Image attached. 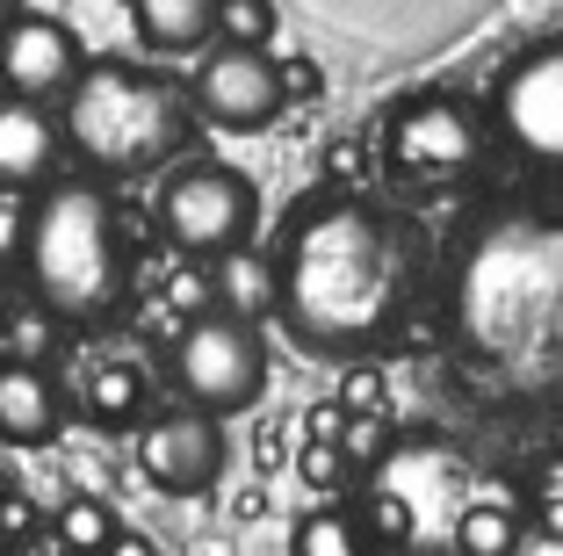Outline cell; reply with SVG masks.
<instances>
[{
  "label": "cell",
  "mask_w": 563,
  "mask_h": 556,
  "mask_svg": "<svg viewBox=\"0 0 563 556\" xmlns=\"http://www.w3.org/2000/svg\"><path fill=\"white\" fill-rule=\"evenodd\" d=\"M282 304L311 355H362L390 340L412 304V231L376 203H311L282 246Z\"/></svg>",
  "instance_id": "1"
},
{
  "label": "cell",
  "mask_w": 563,
  "mask_h": 556,
  "mask_svg": "<svg viewBox=\"0 0 563 556\" xmlns=\"http://www.w3.org/2000/svg\"><path fill=\"white\" fill-rule=\"evenodd\" d=\"M448 326L484 377L542 383L563 361V225L534 210H506L477 225L448 282Z\"/></svg>",
  "instance_id": "2"
},
{
  "label": "cell",
  "mask_w": 563,
  "mask_h": 556,
  "mask_svg": "<svg viewBox=\"0 0 563 556\" xmlns=\"http://www.w3.org/2000/svg\"><path fill=\"white\" fill-rule=\"evenodd\" d=\"M22 253H30L36 304L66 326H101L131 296V231L95 181H58L30 210Z\"/></svg>",
  "instance_id": "3"
},
{
  "label": "cell",
  "mask_w": 563,
  "mask_h": 556,
  "mask_svg": "<svg viewBox=\"0 0 563 556\" xmlns=\"http://www.w3.org/2000/svg\"><path fill=\"white\" fill-rule=\"evenodd\" d=\"M188 109L196 101L174 80H159V73L87 66L66 95V138L101 174H152L188 138Z\"/></svg>",
  "instance_id": "4"
},
{
  "label": "cell",
  "mask_w": 563,
  "mask_h": 556,
  "mask_svg": "<svg viewBox=\"0 0 563 556\" xmlns=\"http://www.w3.org/2000/svg\"><path fill=\"white\" fill-rule=\"evenodd\" d=\"M174 377H181L188 405L202 412H246L253 397L267 391V340L253 318H232V312H202L196 326L174 340Z\"/></svg>",
  "instance_id": "5"
},
{
  "label": "cell",
  "mask_w": 563,
  "mask_h": 556,
  "mask_svg": "<svg viewBox=\"0 0 563 556\" xmlns=\"http://www.w3.org/2000/svg\"><path fill=\"white\" fill-rule=\"evenodd\" d=\"M383 160L412 188H448V181H463L484 160V123L455 95H419L383 123Z\"/></svg>",
  "instance_id": "6"
},
{
  "label": "cell",
  "mask_w": 563,
  "mask_h": 556,
  "mask_svg": "<svg viewBox=\"0 0 563 556\" xmlns=\"http://www.w3.org/2000/svg\"><path fill=\"white\" fill-rule=\"evenodd\" d=\"M253 217H261V196L239 166H188L181 181L159 188V231L196 261H217L232 246L253 239Z\"/></svg>",
  "instance_id": "7"
},
{
  "label": "cell",
  "mask_w": 563,
  "mask_h": 556,
  "mask_svg": "<svg viewBox=\"0 0 563 556\" xmlns=\"http://www.w3.org/2000/svg\"><path fill=\"white\" fill-rule=\"evenodd\" d=\"M188 101L217 131H267L289 95H282V66L267 58V44H217L196 66Z\"/></svg>",
  "instance_id": "8"
},
{
  "label": "cell",
  "mask_w": 563,
  "mask_h": 556,
  "mask_svg": "<svg viewBox=\"0 0 563 556\" xmlns=\"http://www.w3.org/2000/svg\"><path fill=\"white\" fill-rule=\"evenodd\" d=\"M137 470H145V484L166 491V499L210 491L217 477H224V426H217V412L181 405V412L145 419V434H137Z\"/></svg>",
  "instance_id": "9"
},
{
  "label": "cell",
  "mask_w": 563,
  "mask_h": 556,
  "mask_svg": "<svg viewBox=\"0 0 563 556\" xmlns=\"http://www.w3.org/2000/svg\"><path fill=\"white\" fill-rule=\"evenodd\" d=\"M498 131L514 138L528 160L563 166V36L556 44H534L498 80Z\"/></svg>",
  "instance_id": "10"
},
{
  "label": "cell",
  "mask_w": 563,
  "mask_h": 556,
  "mask_svg": "<svg viewBox=\"0 0 563 556\" xmlns=\"http://www.w3.org/2000/svg\"><path fill=\"white\" fill-rule=\"evenodd\" d=\"M0 73H8L15 95L58 101V95H73V80L87 73L80 36H73L66 22H51V15H15L8 36H0Z\"/></svg>",
  "instance_id": "11"
},
{
  "label": "cell",
  "mask_w": 563,
  "mask_h": 556,
  "mask_svg": "<svg viewBox=\"0 0 563 556\" xmlns=\"http://www.w3.org/2000/svg\"><path fill=\"white\" fill-rule=\"evenodd\" d=\"M66 426V405H58V383L30 361H0V441L8 448H51Z\"/></svg>",
  "instance_id": "12"
},
{
  "label": "cell",
  "mask_w": 563,
  "mask_h": 556,
  "mask_svg": "<svg viewBox=\"0 0 563 556\" xmlns=\"http://www.w3.org/2000/svg\"><path fill=\"white\" fill-rule=\"evenodd\" d=\"M51 160H58V123H51L44 101L15 95L0 101V188H36V181L51 174Z\"/></svg>",
  "instance_id": "13"
},
{
  "label": "cell",
  "mask_w": 563,
  "mask_h": 556,
  "mask_svg": "<svg viewBox=\"0 0 563 556\" xmlns=\"http://www.w3.org/2000/svg\"><path fill=\"white\" fill-rule=\"evenodd\" d=\"M210 296H217V312L253 318V326H261V318L282 304V275H275V261H267V253L232 246V253H217V261H210Z\"/></svg>",
  "instance_id": "14"
},
{
  "label": "cell",
  "mask_w": 563,
  "mask_h": 556,
  "mask_svg": "<svg viewBox=\"0 0 563 556\" xmlns=\"http://www.w3.org/2000/svg\"><path fill=\"white\" fill-rule=\"evenodd\" d=\"M131 30L145 51H196L217 36V0H131Z\"/></svg>",
  "instance_id": "15"
},
{
  "label": "cell",
  "mask_w": 563,
  "mask_h": 556,
  "mask_svg": "<svg viewBox=\"0 0 563 556\" xmlns=\"http://www.w3.org/2000/svg\"><path fill=\"white\" fill-rule=\"evenodd\" d=\"M289 556H368V535H362V521H354V513H340V506H318L311 521L297 527Z\"/></svg>",
  "instance_id": "16"
},
{
  "label": "cell",
  "mask_w": 563,
  "mask_h": 556,
  "mask_svg": "<svg viewBox=\"0 0 563 556\" xmlns=\"http://www.w3.org/2000/svg\"><path fill=\"white\" fill-rule=\"evenodd\" d=\"M455 556H520V521L506 506H463Z\"/></svg>",
  "instance_id": "17"
},
{
  "label": "cell",
  "mask_w": 563,
  "mask_h": 556,
  "mask_svg": "<svg viewBox=\"0 0 563 556\" xmlns=\"http://www.w3.org/2000/svg\"><path fill=\"white\" fill-rule=\"evenodd\" d=\"M117 527H123V521L101 506V499H73V506L58 513V549H66V556H101Z\"/></svg>",
  "instance_id": "18"
},
{
  "label": "cell",
  "mask_w": 563,
  "mask_h": 556,
  "mask_svg": "<svg viewBox=\"0 0 563 556\" xmlns=\"http://www.w3.org/2000/svg\"><path fill=\"white\" fill-rule=\"evenodd\" d=\"M224 44H267L275 36V0H217Z\"/></svg>",
  "instance_id": "19"
},
{
  "label": "cell",
  "mask_w": 563,
  "mask_h": 556,
  "mask_svg": "<svg viewBox=\"0 0 563 556\" xmlns=\"http://www.w3.org/2000/svg\"><path fill=\"white\" fill-rule=\"evenodd\" d=\"M131 405H137V369H123V361H117V369H101V377H95V412H101V419H123Z\"/></svg>",
  "instance_id": "20"
},
{
  "label": "cell",
  "mask_w": 563,
  "mask_h": 556,
  "mask_svg": "<svg viewBox=\"0 0 563 556\" xmlns=\"http://www.w3.org/2000/svg\"><path fill=\"white\" fill-rule=\"evenodd\" d=\"M303 477H311V484H340V456H332V441H311V456H303Z\"/></svg>",
  "instance_id": "21"
},
{
  "label": "cell",
  "mask_w": 563,
  "mask_h": 556,
  "mask_svg": "<svg viewBox=\"0 0 563 556\" xmlns=\"http://www.w3.org/2000/svg\"><path fill=\"white\" fill-rule=\"evenodd\" d=\"M347 434V405H311V441H340Z\"/></svg>",
  "instance_id": "22"
},
{
  "label": "cell",
  "mask_w": 563,
  "mask_h": 556,
  "mask_svg": "<svg viewBox=\"0 0 563 556\" xmlns=\"http://www.w3.org/2000/svg\"><path fill=\"white\" fill-rule=\"evenodd\" d=\"M282 95H318V66L311 58H289V66H282Z\"/></svg>",
  "instance_id": "23"
},
{
  "label": "cell",
  "mask_w": 563,
  "mask_h": 556,
  "mask_svg": "<svg viewBox=\"0 0 563 556\" xmlns=\"http://www.w3.org/2000/svg\"><path fill=\"white\" fill-rule=\"evenodd\" d=\"M101 556H159V549H152L145 535H131V527H117V535H109V549H101Z\"/></svg>",
  "instance_id": "24"
},
{
  "label": "cell",
  "mask_w": 563,
  "mask_h": 556,
  "mask_svg": "<svg viewBox=\"0 0 563 556\" xmlns=\"http://www.w3.org/2000/svg\"><path fill=\"white\" fill-rule=\"evenodd\" d=\"M542 499H563V462L549 470V484H542Z\"/></svg>",
  "instance_id": "25"
},
{
  "label": "cell",
  "mask_w": 563,
  "mask_h": 556,
  "mask_svg": "<svg viewBox=\"0 0 563 556\" xmlns=\"http://www.w3.org/2000/svg\"><path fill=\"white\" fill-rule=\"evenodd\" d=\"M22 15V0H0V36H8V22Z\"/></svg>",
  "instance_id": "26"
},
{
  "label": "cell",
  "mask_w": 563,
  "mask_h": 556,
  "mask_svg": "<svg viewBox=\"0 0 563 556\" xmlns=\"http://www.w3.org/2000/svg\"><path fill=\"white\" fill-rule=\"evenodd\" d=\"M0 326H8V268H0Z\"/></svg>",
  "instance_id": "27"
}]
</instances>
